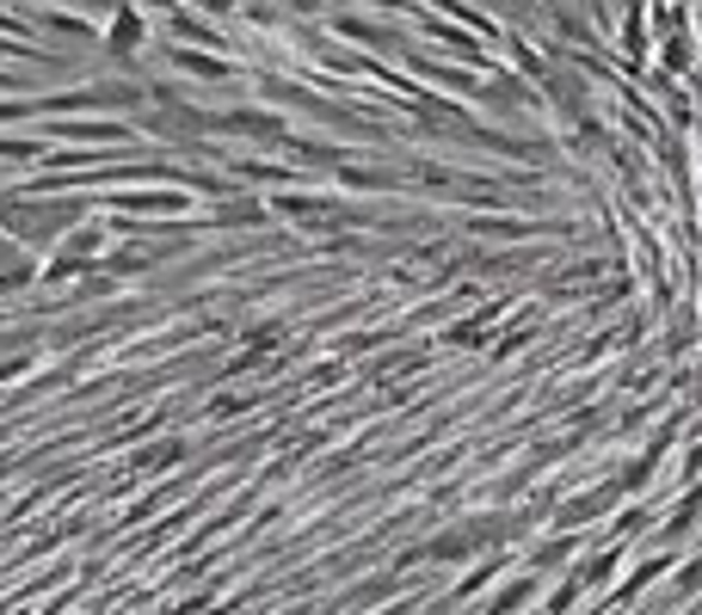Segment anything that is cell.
Returning a JSON list of instances; mask_svg holds the SVG:
<instances>
[{
  "label": "cell",
  "instance_id": "6da1fadb",
  "mask_svg": "<svg viewBox=\"0 0 702 615\" xmlns=\"http://www.w3.org/2000/svg\"><path fill=\"white\" fill-rule=\"evenodd\" d=\"M468 554H475L468 529H450V536H432V541H425V560H437V567H456V560H468Z\"/></svg>",
  "mask_w": 702,
  "mask_h": 615
},
{
  "label": "cell",
  "instance_id": "7a4b0ae2",
  "mask_svg": "<svg viewBox=\"0 0 702 615\" xmlns=\"http://www.w3.org/2000/svg\"><path fill=\"white\" fill-rule=\"evenodd\" d=\"M339 37H358V44H376V49H401V31H382V25H364V19H333Z\"/></svg>",
  "mask_w": 702,
  "mask_h": 615
},
{
  "label": "cell",
  "instance_id": "3957f363",
  "mask_svg": "<svg viewBox=\"0 0 702 615\" xmlns=\"http://www.w3.org/2000/svg\"><path fill=\"white\" fill-rule=\"evenodd\" d=\"M216 222H222V228H253V222H266V203L234 198V203H222V210H216Z\"/></svg>",
  "mask_w": 702,
  "mask_h": 615
},
{
  "label": "cell",
  "instance_id": "277c9868",
  "mask_svg": "<svg viewBox=\"0 0 702 615\" xmlns=\"http://www.w3.org/2000/svg\"><path fill=\"white\" fill-rule=\"evenodd\" d=\"M172 62H179V68H191V75H198V80H222V75H234V62L198 56V49H172Z\"/></svg>",
  "mask_w": 702,
  "mask_h": 615
},
{
  "label": "cell",
  "instance_id": "5b68a950",
  "mask_svg": "<svg viewBox=\"0 0 702 615\" xmlns=\"http://www.w3.org/2000/svg\"><path fill=\"white\" fill-rule=\"evenodd\" d=\"M136 44H142V13H118V19H111V49L130 56Z\"/></svg>",
  "mask_w": 702,
  "mask_h": 615
},
{
  "label": "cell",
  "instance_id": "8992f818",
  "mask_svg": "<svg viewBox=\"0 0 702 615\" xmlns=\"http://www.w3.org/2000/svg\"><path fill=\"white\" fill-rule=\"evenodd\" d=\"M167 461H186V444H160V449H142V456H136V468H142V474H160Z\"/></svg>",
  "mask_w": 702,
  "mask_h": 615
},
{
  "label": "cell",
  "instance_id": "52a82bcc",
  "mask_svg": "<svg viewBox=\"0 0 702 615\" xmlns=\"http://www.w3.org/2000/svg\"><path fill=\"white\" fill-rule=\"evenodd\" d=\"M172 31H186V37H198V44H222L216 31H210V25H198L191 13H172Z\"/></svg>",
  "mask_w": 702,
  "mask_h": 615
},
{
  "label": "cell",
  "instance_id": "ba28073f",
  "mask_svg": "<svg viewBox=\"0 0 702 615\" xmlns=\"http://www.w3.org/2000/svg\"><path fill=\"white\" fill-rule=\"evenodd\" d=\"M25 283H32V259H25V265H13V271H0V295L25 290Z\"/></svg>",
  "mask_w": 702,
  "mask_h": 615
},
{
  "label": "cell",
  "instance_id": "9c48e42d",
  "mask_svg": "<svg viewBox=\"0 0 702 615\" xmlns=\"http://www.w3.org/2000/svg\"><path fill=\"white\" fill-rule=\"evenodd\" d=\"M524 597H531V584H512V591H505V597H500V603H493V615H505V610H517V603H524Z\"/></svg>",
  "mask_w": 702,
  "mask_h": 615
}]
</instances>
